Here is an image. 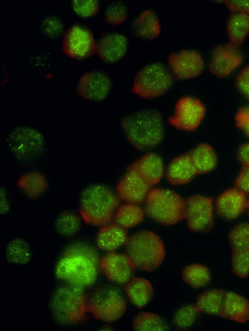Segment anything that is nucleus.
I'll use <instances>...</instances> for the list:
<instances>
[{"label":"nucleus","instance_id":"nucleus-1","mask_svg":"<svg viewBox=\"0 0 249 331\" xmlns=\"http://www.w3.org/2000/svg\"><path fill=\"white\" fill-rule=\"evenodd\" d=\"M6 146L13 160L25 170L43 168L50 161L46 136L39 128L19 125L8 132Z\"/></svg>","mask_w":249,"mask_h":331},{"label":"nucleus","instance_id":"nucleus-2","mask_svg":"<svg viewBox=\"0 0 249 331\" xmlns=\"http://www.w3.org/2000/svg\"><path fill=\"white\" fill-rule=\"evenodd\" d=\"M100 262L95 248L77 242L63 251L55 268L56 277L67 284L85 288L96 281Z\"/></svg>","mask_w":249,"mask_h":331},{"label":"nucleus","instance_id":"nucleus-3","mask_svg":"<svg viewBox=\"0 0 249 331\" xmlns=\"http://www.w3.org/2000/svg\"><path fill=\"white\" fill-rule=\"evenodd\" d=\"M120 124L131 144L140 151L151 149L159 145L164 136L160 113L153 109H143L125 115Z\"/></svg>","mask_w":249,"mask_h":331},{"label":"nucleus","instance_id":"nucleus-4","mask_svg":"<svg viewBox=\"0 0 249 331\" xmlns=\"http://www.w3.org/2000/svg\"><path fill=\"white\" fill-rule=\"evenodd\" d=\"M119 199L109 188L97 182L89 183L80 191L77 207L87 224L104 226L110 222Z\"/></svg>","mask_w":249,"mask_h":331},{"label":"nucleus","instance_id":"nucleus-5","mask_svg":"<svg viewBox=\"0 0 249 331\" xmlns=\"http://www.w3.org/2000/svg\"><path fill=\"white\" fill-rule=\"evenodd\" d=\"M83 288L70 284L57 288L48 302L51 317L56 322L71 325L80 321L87 310V300Z\"/></svg>","mask_w":249,"mask_h":331},{"label":"nucleus","instance_id":"nucleus-6","mask_svg":"<svg viewBox=\"0 0 249 331\" xmlns=\"http://www.w3.org/2000/svg\"><path fill=\"white\" fill-rule=\"evenodd\" d=\"M125 245L126 255L136 269L154 271L164 257L161 239L150 231H142L133 234L128 237Z\"/></svg>","mask_w":249,"mask_h":331},{"label":"nucleus","instance_id":"nucleus-7","mask_svg":"<svg viewBox=\"0 0 249 331\" xmlns=\"http://www.w3.org/2000/svg\"><path fill=\"white\" fill-rule=\"evenodd\" d=\"M185 200L171 190L156 188L147 196L148 217L164 225L175 224L184 218Z\"/></svg>","mask_w":249,"mask_h":331},{"label":"nucleus","instance_id":"nucleus-8","mask_svg":"<svg viewBox=\"0 0 249 331\" xmlns=\"http://www.w3.org/2000/svg\"><path fill=\"white\" fill-rule=\"evenodd\" d=\"M173 77L166 66L160 62L147 64L136 74L131 91L145 99L163 95L172 86Z\"/></svg>","mask_w":249,"mask_h":331},{"label":"nucleus","instance_id":"nucleus-9","mask_svg":"<svg viewBox=\"0 0 249 331\" xmlns=\"http://www.w3.org/2000/svg\"><path fill=\"white\" fill-rule=\"evenodd\" d=\"M126 301L116 288L102 285L94 289L87 300V310L96 319L114 322L124 314Z\"/></svg>","mask_w":249,"mask_h":331},{"label":"nucleus","instance_id":"nucleus-10","mask_svg":"<svg viewBox=\"0 0 249 331\" xmlns=\"http://www.w3.org/2000/svg\"><path fill=\"white\" fill-rule=\"evenodd\" d=\"M61 49L69 58L83 61L96 53L93 32L86 24L75 21L66 30Z\"/></svg>","mask_w":249,"mask_h":331},{"label":"nucleus","instance_id":"nucleus-11","mask_svg":"<svg viewBox=\"0 0 249 331\" xmlns=\"http://www.w3.org/2000/svg\"><path fill=\"white\" fill-rule=\"evenodd\" d=\"M113 89L110 76L104 70L95 68L78 78L75 85L77 95L88 101L102 103L109 99Z\"/></svg>","mask_w":249,"mask_h":331},{"label":"nucleus","instance_id":"nucleus-12","mask_svg":"<svg viewBox=\"0 0 249 331\" xmlns=\"http://www.w3.org/2000/svg\"><path fill=\"white\" fill-rule=\"evenodd\" d=\"M213 207L212 198L194 195L185 200L184 218L192 231H209L213 223Z\"/></svg>","mask_w":249,"mask_h":331},{"label":"nucleus","instance_id":"nucleus-13","mask_svg":"<svg viewBox=\"0 0 249 331\" xmlns=\"http://www.w3.org/2000/svg\"><path fill=\"white\" fill-rule=\"evenodd\" d=\"M205 113V107L198 99L186 96L178 101L175 114L168 121L177 129L192 132L199 125Z\"/></svg>","mask_w":249,"mask_h":331},{"label":"nucleus","instance_id":"nucleus-14","mask_svg":"<svg viewBox=\"0 0 249 331\" xmlns=\"http://www.w3.org/2000/svg\"><path fill=\"white\" fill-rule=\"evenodd\" d=\"M15 187L23 197L32 202L45 198L51 188V180L43 168L26 170L15 180Z\"/></svg>","mask_w":249,"mask_h":331},{"label":"nucleus","instance_id":"nucleus-15","mask_svg":"<svg viewBox=\"0 0 249 331\" xmlns=\"http://www.w3.org/2000/svg\"><path fill=\"white\" fill-rule=\"evenodd\" d=\"M96 53L107 64L112 65L121 61L129 48L127 37L122 33L107 30L100 33L95 41Z\"/></svg>","mask_w":249,"mask_h":331},{"label":"nucleus","instance_id":"nucleus-16","mask_svg":"<svg viewBox=\"0 0 249 331\" xmlns=\"http://www.w3.org/2000/svg\"><path fill=\"white\" fill-rule=\"evenodd\" d=\"M168 62L174 75L179 79L196 78L204 68L201 56L192 50L182 49L171 53L168 57Z\"/></svg>","mask_w":249,"mask_h":331},{"label":"nucleus","instance_id":"nucleus-17","mask_svg":"<svg viewBox=\"0 0 249 331\" xmlns=\"http://www.w3.org/2000/svg\"><path fill=\"white\" fill-rule=\"evenodd\" d=\"M100 267L107 278L117 285L126 284L134 278L135 268L126 254L110 252L102 258Z\"/></svg>","mask_w":249,"mask_h":331},{"label":"nucleus","instance_id":"nucleus-18","mask_svg":"<svg viewBox=\"0 0 249 331\" xmlns=\"http://www.w3.org/2000/svg\"><path fill=\"white\" fill-rule=\"evenodd\" d=\"M243 61L237 46L229 42L216 46L209 64L210 71L219 78L228 76Z\"/></svg>","mask_w":249,"mask_h":331},{"label":"nucleus","instance_id":"nucleus-19","mask_svg":"<svg viewBox=\"0 0 249 331\" xmlns=\"http://www.w3.org/2000/svg\"><path fill=\"white\" fill-rule=\"evenodd\" d=\"M161 25L157 13L151 9L142 11L133 17L128 24L130 34L141 41H149L160 34Z\"/></svg>","mask_w":249,"mask_h":331},{"label":"nucleus","instance_id":"nucleus-20","mask_svg":"<svg viewBox=\"0 0 249 331\" xmlns=\"http://www.w3.org/2000/svg\"><path fill=\"white\" fill-rule=\"evenodd\" d=\"M127 170L118 184L117 192L120 197L129 203H140L144 199L151 186L135 171Z\"/></svg>","mask_w":249,"mask_h":331},{"label":"nucleus","instance_id":"nucleus-21","mask_svg":"<svg viewBox=\"0 0 249 331\" xmlns=\"http://www.w3.org/2000/svg\"><path fill=\"white\" fill-rule=\"evenodd\" d=\"M215 209L221 217L232 220L238 217L248 205L246 195L235 187L225 191L216 199Z\"/></svg>","mask_w":249,"mask_h":331},{"label":"nucleus","instance_id":"nucleus-22","mask_svg":"<svg viewBox=\"0 0 249 331\" xmlns=\"http://www.w3.org/2000/svg\"><path fill=\"white\" fill-rule=\"evenodd\" d=\"M197 174L189 151L174 158L168 165L166 172L168 181L175 185L189 182Z\"/></svg>","mask_w":249,"mask_h":331},{"label":"nucleus","instance_id":"nucleus-23","mask_svg":"<svg viewBox=\"0 0 249 331\" xmlns=\"http://www.w3.org/2000/svg\"><path fill=\"white\" fill-rule=\"evenodd\" d=\"M128 237L127 229L116 223H111L98 230L95 243L100 249L112 252L126 244Z\"/></svg>","mask_w":249,"mask_h":331},{"label":"nucleus","instance_id":"nucleus-24","mask_svg":"<svg viewBox=\"0 0 249 331\" xmlns=\"http://www.w3.org/2000/svg\"><path fill=\"white\" fill-rule=\"evenodd\" d=\"M219 316L239 323L246 322L249 319V300L233 292H225Z\"/></svg>","mask_w":249,"mask_h":331},{"label":"nucleus","instance_id":"nucleus-25","mask_svg":"<svg viewBox=\"0 0 249 331\" xmlns=\"http://www.w3.org/2000/svg\"><path fill=\"white\" fill-rule=\"evenodd\" d=\"M127 169L135 171L151 186L158 183L163 174V166L160 157L153 153L143 156Z\"/></svg>","mask_w":249,"mask_h":331},{"label":"nucleus","instance_id":"nucleus-26","mask_svg":"<svg viewBox=\"0 0 249 331\" xmlns=\"http://www.w3.org/2000/svg\"><path fill=\"white\" fill-rule=\"evenodd\" d=\"M4 254L5 260L13 265L23 266L29 263L34 256L30 242L21 237H14L6 244Z\"/></svg>","mask_w":249,"mask_h":331},{"label":"nucleus","instance_id":"nucleus-27","mask_svg":"<svg viewBox=\"0 0 249 331\" xmlns=\"http://www.w3.org/2000/svg\"><path fill=\"white\" fill-rule=\"evenodd\" d=\"M54 232L62 237L75 235L80 230L81 221L80 216L73 209L67 208L61 210L53 221Z\"/></svg>","mask_w":249,"mask_h":331},{"label":"nucleus","instance_id":"nucleus-28","mask_svg":"<svg viewBox=\"0 0 249 331\" xmlns=\"http://www.w3.org/2000/svg\"><path fill=\"white\" fill-rule=\"evenodd\" d=\"M226 28L231 42L237 47L240 45L249 33V11L232 12L227 21Z\"/></svg>","mask_w":249,"mask_h":331},{"label":"nucleus","instance_id":"nucleus-29","mask_svg":"<svg viewBox=\"0 0 249 331\" xmlns=\"http://www.w3.org/2000/svg\"><path fill=\"white\" fill-rule=\"evenodd\" d=\"M191 160L197 174L210 173L215 168L217 158L213 148L206 143H200L189 151Z\"/></svg>","mask_w":249,"mask_h":331},{"label":"nucleus","instance_id":"nucleus-30","mask_svg":"<svg viewBox=\"0 0 249 331\" xmlns=\"http://www.w3.org/2000/svg\"><path fill=\"white\" fill-rule=\"evenodd\" d=\"M125 291L130 301L141 309L146 305L153 295L150 283L142 278H135L127 284Z\"/></svg>","mask_w":249,"mask_h":331},{"label":"nucleus","instance_id":"nucleus-31","mask_svg":"<svg viewBox=\"0 0 249 331\" xmlns=\"http://www.w3.org/2000/svg\"><path fill=\"white\" fill-rule=\"evenodd\" d=\"M38 27L40 35L53 41L59 40L66 31L64 20L57 13L42 15Z\"/></svg>","mask_w":249,"mask_h":331},{"label":"nucleus","instance_id":"nucleus-32","mask_svg":"<svg viewBox=\"0 0 249 331\" xmlns=\"http://www.w3.org/2000/svg\"><path fill=\"white\" fill-rule=\"evenodd\" d=\"M225 292L217 289L206 291L198 296L195 306L199 312L219 315Z\"/></svg>","mask_w":249,"mask_h":331},{"label":"nucleus","instance_id":"nucleus-33","mask_svg":"<svg viewBox=\"0 0 249 331\" xmlns=\"http://www.w3.org/2000/svg\"><path fill=\"white\" fill-rule=\"evenodd\" d=\"M144 218L142 209L134 204L129 203L120 207L114 217L115 223L127 229L142 222Z\"/></svg>","mask_w":249,"mask_h":331},{"label":"nucleus","instance_id":"nucleus-34","mask_svg":"<svg viewBox=\"0 0 249 331\" xmlns=\"http://www.w3.org/2000/svg\"><path fill=\"white\" fill-rule=\"evenodd\" d=\"M183 280L194 288L203 287L211 280V275L208 268L199 264L185 267L182 272Z\"/></svg>","mask_w":249,"mask_h":331},{"label":"nucleus","instance_id":"nucleus-35","mask_svg":"<svg viewBox=\"0 0 249 331\" xmlns=\"http://www.w3.org/2000/svg\"><path fill=\"white\" fill-rule=\"evenodd\" d=\"M129 10L123 1H111L107 4L104 10L103 17L109 25L114 26L124 23L128 17Z\"/></svg>","mask_w":249,"mask_h":331},{"label":"nucleus","instance_id":"nucleus-36","mask_svg":"<svg viewBox=\"0 0 249 331\" xmlns=\"http://www.w3.org/2000/svg\"><path fill=\"white\" fill-rule=\"evenodd\" d=\"M134 329L136 331H164L165 323L158 315L148 312H142L133 320Z\"/></svg>","mask_w":249,"mask_h":331},{"label":"nucleus","instance_id":"nucleus-37","mask_svg":"<svg viewBox=\"0 0 249 331\" xmlns=\"http://www.w3.org/2000/svg\"><path fill=\"white\" fill-rule=\"evenodd\" d=\"M231 251L249 250V224L242 223L234 226L229 234Z\"/></svg>","mask_w":249,"mask_h":331},{"label":"nucleus","instance_id":"nucleus-38","mask_svg":"<svg viewBox=\"0 0 249 331\" xmlns=\"http://www.w3.org/2000/svg\"><path fill=\"white\" fill-rule=\"evenodd\" d=\"M72 12L83 19H89L97 16L100 9V4L96 0H73L70 2Z\"/></svg>","mask_w":249,"mask_h":331},{"label":"nucleus","instance_id":"nucleus-39","mask_svg":"<svg viewBox=\"0 0 249 331\" xmlns=\"http://www.w3.org/2000/svg\"><path fill=\"white\" fill-rule=\"evenodd\" d=\"M199 312L195 306L187 305L181 308L174 316L175 326L181 330L189 328L194 323Z\"/></svg>","mask_w":249,"mask_h":331},{"label":"nucleus","instance_id":"nucleus-40","mask_svg":"<svg viewBox=\"0 0 249 331\" xmlns=\"http://www.w3.org/2000/svg\"><path fill=\"white\" fill-rule=\"evenodd\" d=\"M232 270L236 276L246 277L249 273V250L232 251Z\"/></svg>","mask_w":249,"mask_h":331},{"label":"nucleus","instance_id":"nucleus-41","mask_svg":"<svg viewBox=\"0 0 249 331\" xmlns=\"http://www.w3.org/2000/svg\"><path fill=\"white\" fill-rule=\"evenodd\" d=\"M27 63L32 69L41 71L46 70L50 67V59L46 53L38 52L35 55H29Z\"/></svg>","mask_w":249,"mask_h":331},{"label":"nucleus","instance_id":"nucleus-42","mask_svg":"<svg viewBox=\"0 0 249 331\" xmlns=\"http://www.w3.org/2000/svg\"><path fill=\"white\" fill-rule=\"evenodd\" d=\"M235 119L236 126L249 137V106L240 108Z\"/></svg>","mask_w":249,"mask_h":331},{"label":"nucleus","instance_id":"nucleus-43","mask_svg":"<svg viewBox=\"0 0 249 331\" xmlns=\"http://www.w3.org/2000/svg\"><path fill=\"white\" fill-rule=\"evenodd\" d=\"M235 83L240 92L249 100V66L244 67L237 75Z\"/></svg>","mask_w":249,"mask_h":331},{"label":"nucleus","instance_id":"nucleus-44","mask_svg":"<svg viewBox=\"0 0 249 331\" xmlns=\"http://www.w3.org/2000/svg\"><path fill=\"white\" fill-rule=\"evenodd\" d=\"M235 188L245 194H249V165H243L235 181Z\"/></svg>","mask_w":249,"mask_h":331},{"label":"nucleus","instance_id":"nucleus-45","mask_svg":"<svg viewBox=\"0 0 249 331\" xmlns=\"http://www.w3.org/2000/svg\"><path fill=\"white\" fill-rule=\"evenodd\" d=\"M11 195L8 191L4 187H0V214H6L10 210Z\"/></svg>","mask_w":249,"mask_h":331},{"label":"nucleus","instance_id":"nucleus-46","mask_svg":"<svg viewBox=\"0 0 249 331\" xmlns=\"http://www.w3.org/2000/svg\"><path fill=\"white\" fill-rule=\"evenodd\" d=\"M225 4L232 12L249 11V0H226Z\"/></svg>","mask_w":249,"mask_h":331},{"label":"nucleus","instance_id":"nucleus-47","mask_svg":"<svg viewBox=\"0 0 249 331\" xmlns=\"http://www.w3.org/2000/svg\"><path fill=\"white\" fill-rule=\"evenodd\" d=\"M237 158L243 165H249V143L240 146L237 150Z\"/></svg>","mask_w":249,"mask_h":331},{"label":"nucleus","instance_id":"nucleus-48","mask_svg":"<svg viewBox=\"0 0 249 331\" xmlns=\"http://www.w3.org/2000/svg\"></svg>","mask_w":249,"mask_h":331}]
</instances>
